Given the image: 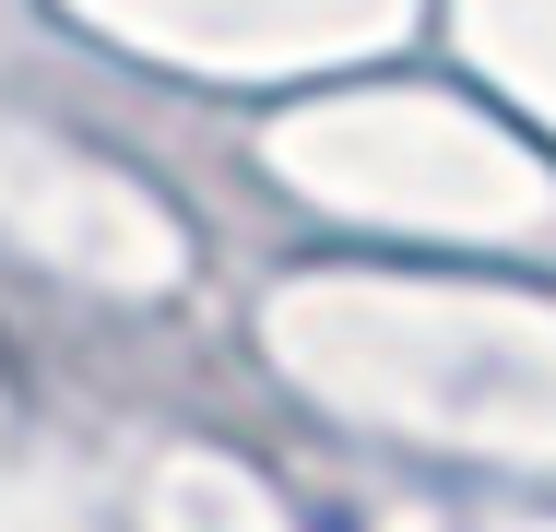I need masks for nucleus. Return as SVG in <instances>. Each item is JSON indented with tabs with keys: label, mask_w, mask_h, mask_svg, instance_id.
<instances>
[]
</instances>
